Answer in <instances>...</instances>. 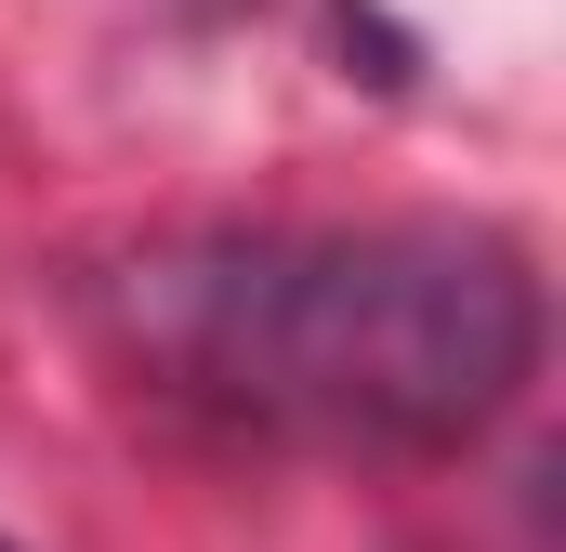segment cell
Listing matches in <instances>:
<instances>
[{
	"label": "cell",
	"mask_w": 566,
	"mask_h": 552,
	"mask_svg": "<svg viewBox=\"0 0 566 552\" xmlns=\"http://www.w3.org/2000/svg\"><path fill=\"white\" fill-rule=\"evenodd\" d=\"M145 355L329 447H474L541 369V276L501 224L224 237L145 276Z\"/></svg>",
	"instance_id": "obj_1"
},
{
	"label": "cell",
	"mask_w": 566,
	"mask_h": 552,
	"mask_svg": "<svg viewBox=\"0 0 566 552\" xmlns=\"http://www.w3.org/2000/svg\"><path fill=\"white\" fill-rule=\"evenodd\" d=\"M0 552H13V540H0Z\"/></svg>",
	"instance_id": "obj_2"
}]
</instances>
